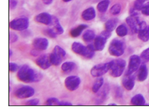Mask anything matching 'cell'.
I'll list each match as a JSON object with an SVG mask.
<instances>
[{"mask_svg": "<svg viewBox=\"0 0 149 110\" xmlns=\"http://www.w3.org/2000/svg\"><path fill=\"white\" fill-rule=\"evenodd\" d=\"M17 78L21 82L29 83L39 82L42 78V74L29 65H24L17 72Z\"/></svg>", "mask_w": 149, "mask_h": 110, "instance_id": "6da1fadb", "label": "cell"}, {"mask_svg": "<svg viewBox=\"0 0 149 110\" xmlns=\"http://www.w3.org/2000/svg\"><path fill=\"white\" fill-rule=\"evenodd\" d=\"M126 67V61L122 59L112 60L110 74L114 78H119L123 74Z\"/></svg>", "mask_w": 149, "mask_h": 110, "instance_id": "7a4b0ae2", "label": "cell"}, {"mask_svg": "<svg viewBox=\"0 0 149 110\" xmlns=\"http://www.w3.org/2000/svg\"><path fill=\"white\" fill-rule=\"evenodd\" d=\"M108 50L112 56L117 57L122 56L125 52L124 41L118 38H114L110 43Z\"/></svg>", "mask_w": 149, "mask_h": 110, "instance_id": "3957f363", "label": "cell"}, {"mask_svg": "<svg viewBox=\"0 0 149 110\" xmlns=\"http://www.w3.org/2000/svg\"><path fill=\"white\" fill-rule=\"evenodd\" d=\"M66 56V52L62 47L56 45L54 46L53 51L49 55L50 62L54 66H58L62 64L63 59Z\"/></svg>", "mask_w": 149, "mask_h": 110, "instance_id": "277c9868", "label": "cell"}, {"mask_svg": "<svg viewBox=\"0 0 149 110\" xmlns=\"http://www.w3.org/2000/svg\"><path fill=\"white\" fill-rule=\"evenodd\" d=\"M126 22L129 28L131 29L132 32L134 33H138L141 29L147 25L145 21L140 20L138 15H130V16L126 18Z\"/></svg>", "mask_w": 149, "mask_h": 110, "instance_id": "5b68a950", "label": "cell"}, {"mask_svg": "<svg viewBox=\"0 0 149 110\" xmlns=\"http://www.w3.org/2000/svg\"><path fill=\"white\" fill-rule=\"evenodd\" d=\"M9 25L11 30L21 32L28 30L30 26V20L26 17L17 18L10 21Z\"/></svg>", "mask_w": 149, "mask_h": 110, "instance_id": "8992f818", "label": "cell"}, {"mask_svg": "<svg viewBox=\"0 0 149 110\" xmlns=\"http://www.w3.org/2000/svg\"><path fill=\"white\" fill-rule=\"evenodd\" d=\"M111 36V32L107 30L102 31L99 35L95 36L94 41V44L96 51H103L104 50L108 38Z\"/></svg>", "mask_w": 149, "mask_h": 110, "instance_id": "52a82bcc", "label": "cell"}, {"mask_svg": "<svg viewBox=\"0 0 149 110\" xmlns=\"http://www.w3.org/2000/svg\"><path fill=\"white\" fill-rule=\"evenodd\" d=\"M111 64L112 61L95 65L90 70V74H91L92 77L94 78L102 77L103 75H105L106 73L109 72Z\"/></svg>", "mask_w": 149, "mask_h": 110, "instance_id": "ba28073f", "label": "cell"}, {"mask_svg": "<svg viewBox=\"0 0 149 110\" xmlns=\"http://www.w3.org/2000/svg\"><path fill=\"white\" fill-rule=\"evenodd\" d=\"M36 91L34 89L29 85H24L17 89L15 91L14 95L17 98L26 99L31 98L35 95Z\"/></svg>", "mask_w": 149, "mask_h": 110, "instance_id": "9c48e42d", "label": "cell"}, {"mask_svg": "<svg viewBox=\"0 0 149 110\" xmlns=\"http://www.w3.org/2000/svg\"><path fill=\"white\" fill-rule=\"evenodd\" d=\"M141 59L137 55H132L129 59V63L126 72V76L132 75L138 70L141 65Z\"/></svg>", "mask_w": 149, "mask_h": 110, "instance_id": "30bf717a", "label": "cell"}, {"mask_svg": "<svg viewBox=\"0 0 149 110\" xmlns=\"http://www.w3.org/2000/svg\"><path fill=\"white\" fill-rule=\"evenodd\" d=\"M81 83V80L78 76H70L65 79L64 84L66 89L70 91H74L79 89Z\"/></svg>", "mask_w": 149, "mask_h": 110, "instance_id": "8fae6325", "label": "cell"}, {"mask_svg": "<svg viewBox=\"0 0 149 110\" xmlns=\"http://www.w3.org/2000/svg\"><path fill=\"white\" fill-rule=\"evenodd\" d=\"M36 63L37 66L42 70L49 69L51 67V65H52L51 62H50L49 55L47 54H42L39 57H37L36 60Z\"/></svg>", "mask_w": 149, "mask_h": 110, "instance_id": "7c38bea8", "label": "cell"}, {"mask_svg": "<svg viewBox=\"0 0 149 110\" xmlns=\"http://www.w3.org/2000/svg\"><path fill=\"white\" fill-rule=\"evenodd\" d=\"M33 46L38 51H45L49 46V41L47 38L38 37L33 41Z\"/></svg>", "mask_w": 149, "mask_h": 110, "instance_id": "4fadbf2b", "label": "cell"}, {"mask_svg": "<svg viewBox=\"0 0 149 110\" xmlns=\"http://www.w3.org/2000/svg\"><path fill=\"white\" fill-rule=\"evenodd\" d=\"M34 20L36 22L41 23V24L49 25L52 24L53 16L50 15L49 13L43 12L41 13H39V14L36 15L35 16Z\"/></svg>", "mask_w": 149, "mask_h": 110, "instance_id": "5bb4252c", "label": "cell"}, {"mask_svg": "<svg viewBox=\"0 0 149 110\" xmlns=\"http://www.w3.org/2000/svg\"><path fill=\"white\" fill-rule=\"evenodd\" d=\"M71 50L74 54L86 57L88 54L87 46H84L79 42H74L71 45Z\"/></svg>", "mask_w": 149, "mask_h": 110, "instance_id": "9a60e30c", "label": "cell"}, {"mask_svg": "<svg viewBox=\"0 0 149 110\" xmlns=\"http://www.w3.org/2000/svg\"><path fill=\"white\" fill-rule=\"evenodd\" d=\"M81 17L85 21H92L96 17V11L93 7H90L84 9L81 13Z\"/></svg>", "mask_w": 149, "mask_h": 110, "instance_id": "2e32d148", "label": "cell"}, {"mask_svg": "<svg viewBox=\"0 0 149 110\" xmlns=\"http://www.w3.org/2000/svg\"><path fill=\"white\" fill-rule=\"evenodd\" d=\"M135 78L133 74L126 76L122 80V85L127 91H132L135 84Z\"/></svg>", "mask_w": 149, "mask_h": 110, "instance_id": "e0dca14e", "label": "cell"}, {"mask_svg": "<svg viewBox=\"0 0 149 110\" xmlns=\"http://www.w3.org/2000/svg\"><path fill=\"white\" fill-rule=\"evenodd\" d=\"M148 75V68L145 63L141 65L140 67L138 69L137 73V80L139 82H143L147 79Z\"/></svg>", "mask_w": 149, "mask_h": 110, "instance_id": "ac0fdd59", "label": "cell"}, {"mask_svg": "<svg viewBox=\"0 0 149 110\" xmlns=\"http://www.w3.org/2000/svg\"><path fill=\"white\" fill-rule=\"evenodd\" d=\"M131 104L135 106H143L146 105V100L141 94H137L132 98Z\"/></svg>", "mask_w": 149, "mask_h": 110, "instance_id": "d6986e66", "label": "cell"}, {"mask_svg": "<svg viewBox=\"0 0 149 110\" xmlns=\"http://www.w3.org/2000/svg\"><path fill=\"white\" fill-rule=\"evenodd\" d=\"M88 28V25L84 23L80 24L77 27L73 28L70 31V35L73 38H77L81 35L82 33L86 29Z\"/></svg>", "mask_w": 149, "mask_h": 110, "instance_id": "ffe728a7", "label": "cell"}, {"mask_svg": "<svg viewBox=\"0 0 149 110\" xmlns=\"http://www.w3.org/2000/svg\"><path fill=\"white\" fill-rule=\"evenodd\" d=\"M118 23V20L116 18H112L109 19L107 22L105 23V30L113 32L114 30H116L117 25Z\"/></svg>", "mask_w": 149, "mask_h": 110, "instance_id": "44dd1931", "label": "cell"}, {"mask_svg": "<svg viewBox=\"0 0 149 110\" xmlns=\"http://www.w3.org/2000/svg\"><path fill=\"white\" fill-rule=\"evenodd\" d=\"M76 63L73 61H65L63 63L61 66V69L65 74H69L76 68Z\"/></svg>", "mask_w": 149, "mask_h": 110, "instance_id": "7402d4cb", "label": "cell"}, {"mask_svg": "<svg viewBox=\"0 0 149 110\" xmlns=\"http://www.w3.org/2000/svg\"><path fill=\"white\" fill-rule=\"evenodd\" d=\"M138 38L143 42H148L149 41V25H146L139 31L137 33Z\"/></svg>", "mask_w": 149, "mask_h": 110, "instance_id": "603a6c76", "label": "cell"}, {"mask_svg": "<svg viewBox=\"0 0 149 110\" xmlns=\"http://www.w3.org/2000/svg\"><path fill=\"white\" fill-rule=\"evenodd\" d=\"M95 33L92 30H86L82 34V39L86 43H90L94 41L95 38Z\"/></svg>", "mask_w": 149, "mask_h": 110, "instance_id": "cb8c5ba5", "label": "cell"}, {"mask_svg": "<svg viewBox=\"0 0 149 110\" xmlns=\"http://www.w3.org/2000/svg\"><path fill=\"white\" fill-rule=\"evenodd\" d=\"M104 84V79L102 77H97L92 85V90L94 93H97Z\"/></svg>", "mask_w": 149, "mask_h": 110, "instance_id": "d4e9b609", "label": "cell"}, {"mask_svg": "<svg viewBox=\"0 0 149 110\" xmlns=\"http://www.w3.org/2000/svg\"><path fill=\"white\" fill-rule=\"evenodd\" d=\"M110 3V0H102L97 5V10L100 13L106 12L109 7Z\"/></svg>", "mask_w": 149, "mask_h": 110, "instance_id": "484cf974", "label": "cell"}, {"mask_svg": "<svg viewBox=\"0 0 149 110\" xmlns=\"http://www.w3.org/2000/svg\"><path fill=\"white\" fill-rule=\"evenodd\" d=\"M115 31L117 35L120 37H124L128 34V28L125 23H122L117 26Z\"/></svg>", "mask_w": 149, "mask_h": 110, "instance_id": "4316f807", "label": "cell"}, {"mask_svg": "<svg viewBox=\"0 0 149 110\" xmlns=\"http://www.w3.org/2000/svg\"><path fill=\"white\" fill-rule=\"evenodd\" d=\"M52 24L54 26V29L58 35H62L64 33V29L60 24L59 20L56 17H53Z\"/></svg>", "mask_w": 149, "mask_h": 110, "instance_id": "83f0119b", "label": "cell"}, {"mask_svg": "<svg viewBox=\"0 0 149 110\" xmlns=\"http://www.w3.org/2000/svg\"><path fill=\"white\" fill-rule=\"evenodd\" d=\"M122 10V6L120 3H115L111 7L110 13L112 15L116 16L119 14Z\"/></svg>", "mask_w": 149, "mask_h": 110, "instance_id": "f1b7e54d", "label": "cell"}, {"mask_svg": "<svg viewBox=\"0 0 149 110\" xmlns=\"http://www.w3.org/2000/svg\"><path fill=\"white\" fill-rule=\"evenodd\" d=\"M44 33L45 35L49 36V37L51 38H56L57 37L58 34L56 32L54 29L52 28H47L45 29L44 31Z\"/></svg>", "mask_w": 149, "mask_h": 110, "instance_id": "f546056e", "label": "cell"}, {"mask_svg": "<svg viewBox=\"0 0 149 110\" xmlns=\"http://www.w3.org/2000/svg\"><path fill=\"white\" fill-rule=\"evenodd\" d=\"M140 57L143 63L149 62V48H146L141 52Z\"/></svg>", "mask_w": 149, "mask_h": 110, "instance_id": "4dcf8cb0", "label": "cell"}, {"mask_svg": "<svg viewBox=\"0 0 149 110\" xmlns=\"http://www.w3.org/2000/svg\"><path fill=\"white\" fill-rule=\"evenodd\" d=\"M60 102V100H58L57 98L56 97H50L48 98L46 102H45V105L51 106H58V103Z\"/></svg>", "mask_w": 149, "mask_h": 110, "instance_id": "1f68e13d", "label": "cell"}, {"mask_svg": "<svg viewBox=\"0 0 149 110\" xmlns=\"http://www.w3.org/2000/svg\"><path fill=\"white\" fill-rule=\"evenodd\" d=\"M9 44H13L17 42L18 40V36L17 35V33L12 31H9Z\"/></svg>", "mask_w": 149, "mask_h": 110, "instance_id": "d6a6232c", "label": "cell"}, {"mask_svg": "<svg viewBox=\"0 0 149 110\" xmlns=\"http://www.w3.org/2000/svg\"><path fill=\"white\" fill-rule=\"evenodd\" d=\"M19 65L14 62H10L9 63V70L10 72H18L20 69Z\"/></svg>", "mask_w": 149, "mask_h": 110, "instance_id": "836d02e7", "label": "cell"}, {"mask_svg": "<svg viewBox=\"0 0 149 110\" xmlns=\"http://www.w3.org/2000/svg\"><path fill=\"white\" fill-rule=\"evenodd\" d=\"M39 100L38 98H31L30 100H28L26 101V105L28 106H36L37 105H39Z\"/></svg>", "mask_w": 149, "mask_h": 110, "instance_id": "e575fe53", "label": "cell"}, {"mask_svg": "<svg viewBox=\"0 0 149 110\" xmlns=\"http://www.w3.org/2000/svg\"><path fill=\"white\" fill-rule=\"evenodd\" d=\"M141 13L143 15L148 16H149V1L145 3L141 10Z\"/></svg>", "mask_w": 149, "mask_h": 110, "instance_id": "d590c367", "label": "cell"}, {"mask_svg": "<svg viewBox=\"0 0 149 110\" xmlns=\"http://www.w3.org/2000/svg\"><path fill=\"white\" fill-rule=\"evenodd\" d=\"M108 93V90H106V88L103 89V90L101 91V92L100 93V96L98 97V100H100L101 101H103L105 100V98L107 97Z\"/></svg>", "mask_w": 149, "mask_h": 110, "instance_id": "8d00e7d4", "label": "cell"}, {"mask_svg": "<svg viewBox=\"0 0 149 110\" xmlns=\"http://www.w3.org/2000/svg\"><path fill=\"white\" fill-rule=\"evenodd\" d=\"M18 5L17 0H9V7L10 10H13L16 9Z\"/></svg>", "mask_w": 149, "mask_h": 110, "instance_id": "74e56055", "label": "cell"}, {"mask_svg": "<svg viewBox=\"0 0 149 110\" xmlns=\"http://www.w3.org/2000/svg\"><path fill=\"white\" fill-rule=\"evenodd\" d=\"M58 106H72L73 104L68 101H60Z\"/></svg>", "mask_w": 149, "mask_h": 110, "instance_id": "f35d334b", "label": "cell"}, {"mask_svg": "<svg viewBox=\"0 0 149 110\" xmlns=\"http://www.w3.org/2000/svg\"><path fill=\"white\" fill-rule=\"evenodd\" d=\"M53 1H54V0H42V3L46 5H51L53 3Z\"/></svg>", "mask_w": 149, "mask_h": 110, "instance_id": "ab89813d", "label": "cell"}, {"mask_svg": "<svg viewBox=\"0 0 149 110\" xmlns=\"http://www.w3.org/2000/svg\"><path fill=\"white\" fill-rule=\"evenodd\" d=\"M13 52L11 49L9 48V58H10V57L13 56Z\"/></svg>", "mask_w": 149, "mask_h": 110, "instance_id": "60d3db41", "label": "cell"}, {"mask_svg": "<svg viewBox=\"0 0 149 110\" xmlns=\"http://www.w3.org/2000/svg\"><path fill=\"white\" fill-rule=\"evenodd\" d=\"M108 106H117V104H115V103H111V104H109Z\"/></svg>", "mask_w": 149, "mask_h": 110, "instance_id": "b9f144b4", "label": "cell"}, {"mask_svg": "<svg viewBox=\"0 0 149 110\" xmlns=\"http://www.w3.org/2000/svg\"><path fill=\"white\" fill-rule=\"evenodd\" d=\"M62 1L65 3H69L71 1H73V0H62Z\"/></svg>", "mask_w": 149, "mask_h": 110, "instance_id": "7bdbcfd3", "label": "cell"}, {"mask_svg": "<svg viewBox=\"0 0 149 110\" xmlns=\"http://www.w3.org/2000/svg\"><path fill=\"white\" fill-rule=\"evenodd\" d=\"M139 1H142L143 3H146L147 2L148 0H139Z\"/></svg>", "mask_w": 149, "mask_h": 110, "instance_id": "ee69618b", "label": "cell"}, {"mask_svg": "<svg viewBox=\"0 0 149 110\" xmlns=\"http://www.w3.org/2000/svg\"><path fill=\"white\" fill-rule=\"evenodd\" d=\"M11 89H11V87H10V86H9V93L11 92Z\"/></svg>", "mask_w": 149, "mask_h": 110, "instance_id": "f6af8a7d", "label": "cell"}]
</instances>
